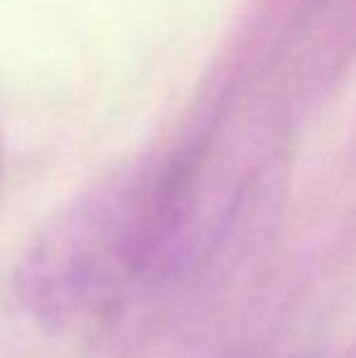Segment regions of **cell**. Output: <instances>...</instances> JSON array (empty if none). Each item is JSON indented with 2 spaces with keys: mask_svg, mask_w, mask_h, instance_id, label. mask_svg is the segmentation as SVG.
Listing matches in <instances>:
<instances>
[{
  "mask_svg": "<svg viewBox=\"0 0 356 358\" xmlns=\"http://www.w3.org/2000/svg\"><path fill=\"white\" fill-rule=\"evenodd\" d=\"M183 222L176 173L95 188L54 217L24 251L20 297L52 322L98 315L139 278L176 264Z\"/></svg>",
  "mask_w": 356,
  "mask_h": 358,
  "instance_id": "6da1fadb",
  "label": "cell"
}]
</instances>
